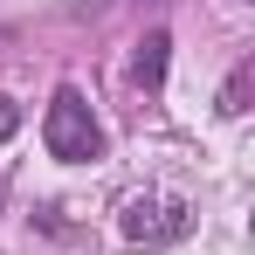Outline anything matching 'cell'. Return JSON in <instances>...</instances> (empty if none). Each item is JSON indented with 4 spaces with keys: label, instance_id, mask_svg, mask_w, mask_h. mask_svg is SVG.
<instances>
[{
    "label": "cell",
    "instance_id": "2",
    "mask_svg": "<svg viewBox=\"0 0 255 255\" xmlns=\"http://www.w3.org/2000/svg\"><path fill=\"white\" fill-rule=\"evenodd\" d=\"M186 228H193V214H186L179 193H138L125 207V242H138V249H166Z\"/></svg>",
    "mask_w": 255,
    "mask_h": 255
},
{
    "label": "cell",
    "instance_id": "1",
    "mask_svg": "<svg viewBox=\"0 0 255 255\" xmlns=\"http://www.w3.org/2000/svg\"><path fill=\"white\" fill-rule=\"evenodd\" d=\"M42 138H48V152H55V159H69V166L104 152V125L90 118V104H83V90H76V83H62V90H55Z\"/></svg>",
    "mask_w": 255,
    "mask_h": 255
},
{
    "label": "cell",
    "instance_id": "3",
    "mask_svg": "<svg viewBox=\"0 0 255 255\" xmlns=\"http://www.w3.org/2000/svg\"><path fill=\"white\" fill-rule=\"evenodd\" d=\"M166 35H145V42H138V55H131V83H138V90H159V83H166Z\"/></svg>",
    "mask_w": 255,
    "mask_h": 255
},
{
    "label": "cell",
    "instance_id": "4",
    "mask_svg": "<svg viewBox=\"0 0 255 255\" xmlns=\"http://www.w3.org/2000/svg\"><path fill=\"white\" fill-rule=\"evenodd\" d=\"M249 90H255V69L242 62V69L221 83V118H242V111H249Z\"/></svg>",
    "mask_w": 255,
    "mask_h": 255
},
{
    "label": "cell",
    "instance_id": "5",
    "mask_svg": "<svg viewBox=\"0 0 255 255\" xmlns=\"http://www.w3.org/2000/svg\"><path fill=\"white\" fill-rule=\"evenodd\" d=\"M14 131H21V111H14V97H0V145H7Z\"/></svg>",
    "mask_w": 255,
    "mask_h": 255
}]
</instances>
